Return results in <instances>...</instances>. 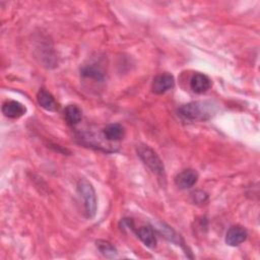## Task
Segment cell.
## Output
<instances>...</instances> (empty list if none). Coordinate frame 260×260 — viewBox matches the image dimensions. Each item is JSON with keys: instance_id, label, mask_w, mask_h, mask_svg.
<instances>
[{"instance_id": "cell-13", "label": "cell", "mask_w": 260, "mask_h": 260, "mask_svg": "<svg viewBox=\"0 0 260 260\" xmlns=\"http://www.w3.org/2000/svg\"><path fill=\"white\" fill-rule=\"evenodd\" d=\"M95 244L101 254L106 258H116L118 256V252L112 243L105 240H98Z\"/></svg>"}, {"instance_id": "cell-1", "label": "cell", "mask_w": 260, "mask_h": 260, "mask_svg": "<svg viewBox=\"0 0 260 260\" xmlns=\"http://www.w3.org/2000/svg\"><path fill=\"white\" fill-rule=\"evenodd\" d=\"M213 106L208 102H192L178 109V116L187 122L205 121L212 116Z\"/></svg>"}, {"instance_id": "cell-8", "label": "cell", "mask_w": 260, "mask_h": 260, "mask_svg": "<svg viewBox=\"0 0 260 260\" xmlns=\"http://www.w3.org/2000/svg\"><path fill=\"white\" fill-rule=\"evenodd\" d=\"M26 112V108L16 101H8L2 106V113L5 117L11 119H17L23 116Z\"/></svg>"}, {"instance_id": "cell-10", "label": "cell", "mask_w": 260, "mask_h": 260, "mask_svg": "<svg viewBox=\"0 0 260 260\" xmlns=\"http://www.w3.org/2000/svg\"><path fill=\"white\" fill-rule=\"evenodd\" d=\"M136 235L139 240L149 249H154L156 246V238L153 230L148 225L140 226L136 230Z\"/></svg>"}, {"instance_id": "cell-5", "label": "cell", "mask_w": 260, "mask_h": 260, "mask_svg": "<svg viewBox=\"0 0 260 260\" xmlns=\"http://www.w3.org/2000/svg\"><path fill=\"white\" fill-rule=\"evenodd\" d=\"M198 180V174L195 170L187 169L177 175L175 183L180 189H189L193 187Z\"/></svg>"}, {"instance_id": "cell-12", "label": "cell", "mask_w": 260, "mask_h": 260, "mask_svg": "<svg viewBox=\"0 0 260 260\" xmlns=\"http://www.w3.org/2000/svg\"><path fill=\"white\" fill-rule=\"evenodd\" d=\"M64 118L67 124L74 126L81 121L82 112L76 105H68L64 110Z\"/></svg>"}, {"instance_id": "cell-7", "label": "cell", "mask_w": 260, "mask_h": 260, "mask_svg": "<svg viewBox=\"0 0 260 260\" xmlns=\"http://www.w3.org/2000/svg\"><path fill=\"white\" fill-rule=\"evenodd\" d=\"M190 87L195 93H204L211 87V80L205 74L196 73L190 79Z\"/></svg>"}, {"instance_id": "cell-6", "label": "cell", "mask_w": 260, "mask_h": 260, "mask_svg": "<svg viewBox=\"0 0 260 260\" xmlns=\"http://www.w3.org/2000/svg\"><path fill=\"white\" fill-rule=\"evenodd\" d=\"M248 236L247 231L241 225H234L230 228L225 235V243L229 246L236 247L246 241Z\"/></svg>"}, {"instance_id": "cell-11", "label": "cell", "mask_w": 260, "mask_h": 260, "mask_svg": "<svg viewBox=\"0 0 260 260\" xmlns=\"http://www.w3.org/2000/svg\"><path fill=\"white\" fill-rule=\"evenodd\" d=\"M104 136L109 141H118L123 139L125 135V130L121 124H109L103 130Z\"/></svg>"}, {"instance_id": "cell-15", "label": "cell", "mask_w": 260, "mask_h": 260, "mask_svg": "<svg viewBox=\"0 0 260 260\" xmlns=\"http://www.w3.org/2000/svg\"><path fill=\"white\" fill-rule=\"evenodd\" d=\"M157 230L164 235L165 238H167L169 241L173 242V243H176V244H180L181 243V239H180V236L172 229L170 228L169 225L165 224L164 222H159L158 223V226H157Z\"/></svg>"}, {"instance_id": "cell-4", "label": "cell", "mask_w": 260, "mask_h": 260, "mask_svg": "<svg viewBox=\"0 0 260 260\" xmlns=\"http://www.w3.org/2000/svg\"><path fill=\"white\" fill-rule=\"evenodd\" d=\"M175 85L174 76L170 73H161L154 77L152 81V91L157 94L165 93Z\"/></svg>"}, {"instance_id": "cell-9", "label": "cell", "mask_w": 260, "mask_h": 260, "mask_svg": "<svg viewBox=\"0 0 260 260\" xmlns=\"http://www.w3.org/2000/svg\"><path fill=\"white\" fill-rule=\"evenodd\" d=\"M37 100H38L39 105L47 111L56 112L59 109V105L56 102L55 98L52 95V93H50L49 91H47L45 89H41L38 92Z\"/></svg>"}, {"instance_id": "cell-2", "label": "cell", "mask_w": 260, "mask_h": 260, "mask_svg": "<svg viewBox=\"0 0 260 260\" xmlns=\"http://www.w3.org/2000/svg\"><path fill=\"white\" fill-rule=\"evenodd\" d=\"M137 155L142 162L150 169L152 173L159 177H165V167L155 151L146 144H139L136 147Z\"/></svg>"}, {"instance_id": "cell-14", "label": "cell", "mask_w": 260, "mask_h": 260, "mask_svg": "<svg viewBox=\"0 0 260 260\" xmlns=\"http://www.w3.org/2000/svg\"><path fill=\"white\" fill-rule=\"evenodd\" d=\"M81 74L85 77H90L95 80H102L104 78V71L96 64L86 65L81 69Z\"/></svg>"}, {"instance_id": "cell-3", "label": "cell", "mask_w": 260, "mask_h": 260, "mask_svg": "<svg viewBox=\"0 0 260 260\" xmlns=\"http://www.w3.org/2000/svg\"><path fill=\"white\" fill-rule=\"evenodd\" d=\"M77 191L79 195L83 198V205L86 217H93L96 211V197L92 185L87 180L81 179L78 181Z\"/></svg>"}]
</instances>
